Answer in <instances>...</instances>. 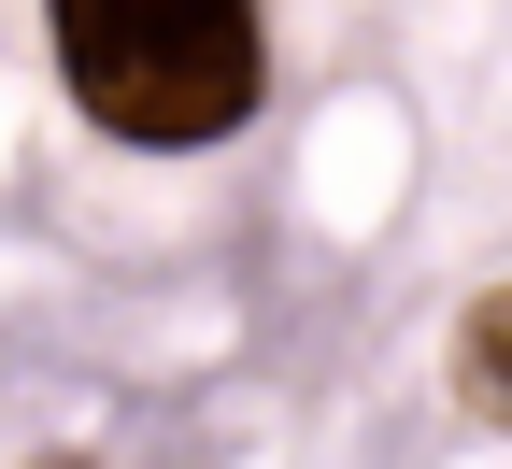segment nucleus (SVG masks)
<instances>
[{
	"instance_id": "nucleus-1",
	"label": "nucleus",
	"mask_w": 512,
	"mask_h": 469,
	"mask_svg": "<svg viewBox=\"0 0 512 469\" xmlns=\"http://www.w3.org/2000/svg\"><path fill=\"white\" fill-rule=\"evenodd\" d=\"M43 43H57L72 114L143 157H200L228 128H256V100H271L256 0H43Z\"/></svg>"
},
{
	"instance_id": "nucleus-2",
	"label": "nucleus",
	"mask_w": 512,
	"mask_h": 469,
	"mask_svg": "<svg viewBox=\"0 0 512 469\" xmlns=\"http://www.w3.org/2000/svg\"><path fill=\"white\" fill-rule=\"evenodd\" d=\"M456 398H470V427L512 441V285H484V299L456 313Z\"/></svg>"
}]
</instances>
